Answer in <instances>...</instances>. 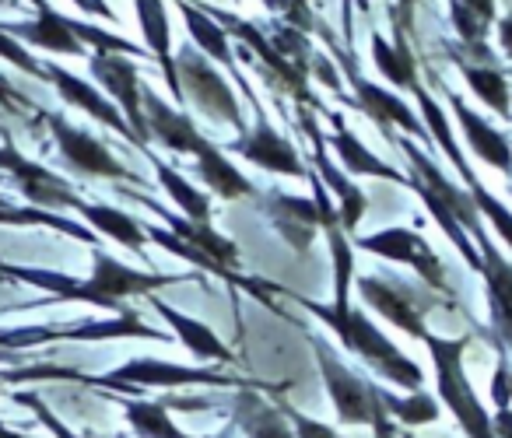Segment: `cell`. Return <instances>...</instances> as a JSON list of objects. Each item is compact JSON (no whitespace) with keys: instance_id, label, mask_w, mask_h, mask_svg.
Returning <instances> with one entry per match:
<instances>
[{"instance_id":"6da1fadb","label":"cell","mask_w":512,"mask_h":438,"mask_svg":"<svg viewBox=\"0 0 512 438\" xmlns=\"http://www.w3.org/2000/svg\"><path fill=\"white\" fill-rule=\"evenodd\" d=\"M278 295L292 298L299 309H306L309 316H316L337 340H341L344 351H351L358 361L372 368L383 382L404 389V393H418L425 389V368L418 365L414 358H407L369 316H365L358 305H351V298H330V302H316V298L295 295V291L281 288Z\"/></svg>"},{"instance_id":"7a4b0ae2","label":"cell","mask_w":512,"mask_h":438,"mask_svg":"<svg viewBox=\"0 0 512 438\" xmlns=\"http://www.w3.org/2000/svg\"><path fill=\"white\" fill-rule=\"evenodd\" d=\"M32 8H36V22H0V32L29 50H46V53H57V57H92V53H123V57H148V50L130 39L116 36V32H106L99 25H88L81 18H67L60 15L57 8H50V0H32Z\"/></svg>"},{"instance_id":"3957f363","label":"cell","mask_w":512,"mask_h":438,"mask_svg":"<svg viewBox=\"0 0 512 438\" xmlns=\"http://www.w3.org/2000/svg\"><path fill=\"white\" fill-rule=\"evenodd\" d=\"M432 354V372H435V400L439 407H446L453 414L456 428L467 438H498L495 424H491L488 407L477 396L474 382L467 375V365H463V354H467L470 337H442V333H432L421 340Z\"/></svg>"},{"instance_id":"277c9868","label":"cell","mask_w":512,"mask_h":438,"mask_svg":"<svg viewBox=\"0 0 512 438\" xmlns=\"http://www.w3.org/2000/svg\"><path fill=\"white\" fill-rule=\"evenodd\" d=\"M81 382L99 389H113V393H144V389H165V393H179V389L204 386V389H246L253 386L249 379H239L235 372H221L211 365H176V361L162 358H130L116 365L106 375H85Z\"/></svg>"},{"instance_id":"5b68a950","label":"cell","mask_w":512,"mask_h":438,"mask_svg":"<svg viewBox=\"0 0 512 438\" xmlns=\"http://www.w3.org/2000/svg\"><path fill=\"white\" fill-rule=\"evenodd\" d=\"M355 288L365 309L383 316L386 323L397 326L400 333H407L411 340L428 337L425 319H428V312L439 305L435 291H428V288L421 291L393 274H362V277H355Z\"/></svg>"},{"instance_id":"8992f818","label":"cell","mask_w":512,"mask_h":438,"mask_svg":"<svg viewBox=\"0 0 512 438\" xmlns=\"http://www.w3.org/2000/svg\"><path fill=\"white\" fill-rule=\"evenodd\" d=\"M176 78H179L183 99H190L193 106H197V113H204L207 120L218 123V127H235V134L246 130V120H242V109H239V99H235L232 85L221 78L218 67H214L193 43L179 46Z\"/></svg>"},{"instance_id":"52a82bcc","label":"cell","mask_w":512,"mask_h":438,"mask_svg":"<svg viewBox=\"0 0 512 438\" xmlns=\"http://www.w3.org/2000/svg\"><path fill=\"white\" fill-rule=\"evenodd\" d=\"M309 347H313V358L320 365V379L327 386V396L337 410V424L344 428H369L372 417L379 410V396H376V382L362 379L355 368H348V361L330 347V340L306 333Z\"/></svg>"},{"instance_id":"ba28073f","label":"cell","mask_w":512,"mask_h":438,"mask_svg":"<svg viewBox=\"0 0 512 438\" xmlns=\"http://www.w3.org/2000/svg\"><path fill=\"white\" fill-rule=\"evenodd\" d=\"M309 183H313V197H288L281 190H271L267 193V204H264V214L278 235L295 249V253H309L313 246L316 232H327V228L341 225L337 221V207L330 200L327 186L320 183L313 169H309Z\"/></svg>"},{"instance_id":"9c48e42d","label":"cell","mask_w":512,"mask_h":438,"mask_svg":"<svg viewBox=\"0 0 512 438\" xmlns=\"http://www.w3.org/2000/svg\"><path fill=\"white\" fill-rule=\"evenodd\" d=\"M351 246L362 249V253H372L379 260H390V263H404L411 267L414 274L421 277L428 291L435 295H449V277H446V263L442 256L428 246V239L414 228L404 225H390V228H379L372 235H355Z\"/></svg>"},{"instance_id":"30bf717a","label":"cell","mask_w":512,"mask_h":438,"mask_svg":"<svg viewBox=\"0 0 512 438\" xmlns=\"http://www.w3.org/2000/svg\"><path fill=\"white\" fill-rule=\"evenodd\" d=\"M193 274H158V270H137V267H127L120 263L116 256H109L106 249L95 246L92 249V291L99 295L102 302V312H123L127 309V298H148V295H158L162 288H172V284H183L190 281Z\"/></svg>"},{"instance_id":"8fae6325","label":"cell","mask_w":512,"mask_h":438,"mask_svg":"<svg viewBox=\"0 0 512 438\" xmlns=\"http://www.w3.org/2000/svg\"><path fill=\"white\" fill-rule=\"evenodd\" d=\"M43 120H46V127H50L53 141H57L60 158H64L74 172H81V176H88V179H109V183L144 186V179L137 176L134 169H127V165H123L95 134L74 127V123L64 120L60 113H43Z\"/></svg>"},{"instance_id":"7c38bea8","label":"cell","mask_w":512,"mask_h":438,"mask_svg":"<svg viewBox=\"0 0 512 438\" xmlns=\"http://www.w3.org/2000/svg\"><path fill=\"white\" fill-rule=\"evenodd\" d=\"M299 127H302V134L309 137V155H313L316 176H320V183L327 186L330 200H334V207H337V221H341V232L355 239L358 225H362L365 211H369V197H365V193L358 190V186L348 179V172H344L341 165H337L334 158H330L327 137H323L320 127H316L313 109H302L299 106Z\"/></svg>"},{"instance_id":"4fadbf2b","label":"cell","mask_w":512,"mask_h":438,"mask_svg":"<svg viewBox=\"0 0 512 438\" xmlns=\"http://www.w3.org/2000/svg\"><path fill=\"white\" fill-rule=\"evenodd\" d=\"M337 57H341V67H344V74H348V81H351V92H355V99H351V102H355V109H362V113L369 116L379 130H383L386 141H390L393 127H397V130H404V134L425 141V148H435L432 137H428V130H425V123H421L418 109L407 106L397 92H386L383 85H376V81L365 78V74L358 71L355 57H344L341 50H337Z\"/></svg>"},{"instance_id":"5bb4252c","label":"cell","mask_w":512,"mask_h":438,"mask_svg":"<svg viewBox=\"0 0 512 438\" xmlns=\"http://www.w3.org/2000/svg\"><path fill=\"white\" fill-rule=\"evenodd\" d=\"M249 102L256 106V123L242 130V134H235L221 151H225V155L246 158L249 165H256V169H264V172H274V176L309 179V165L302 162L299 148H295L285 134H278V127H274V123L264 116V109H260V102L256 99H249Z\"/></svg>"},{"instance_id":"9a60e30c","label":"cell","mask_w":512,"mask_h":438,"mask_svg":"<svg viewBox=\"0 0 512 438\" xmlns=\"http://www.w3.org/2000/svg\"><path fill=\"white\" fill-rule=\"evenodd\" d=\"M0 172L11 176V183L18 186V193H22L32 207H43V211H57V214L78 211L81 200H85L64 176H57V172L46 169V165L25 158L8 137L0 144Z\"/></svg>"},{"instance_id":"2e32d148","label":"cell","mask_w":512,"mask_h":438,"mask_svg":"<svg viewBox=\"0 0 512 438\" xmlns=\"http://www.w3.org/2000/svg\"><path fill=\"white\" fill-rule=\"evenodd\" d=\"M88 74L95 78V85L102 88L109 102L123 113V120L130 123V130L137 134L141 148H151L148 137V120H144L141 106V71H137L134 57H123V53H92L88 57Z\"/></svg>"},{"instance_id":"e0dca14e","label":"cell","mask_w":512,"mask_h":438,"mask_svg":"<svg viewBox=\"0 0 512 438\" xmlns=\"http://www.w3.org/2000/svg\"><path fill=\"white\" fill-rule=\"evenodd\" d=\"M474 246L481 253V281H484V298H488V319L495 344L509 354L512 361V260L498 249V242L484 228L481 235H474Z\"/></svg>"},{"instance_id":"ac0fdd59","label":"cell","mask_w":512,"mask_h":438,"mask_svg":"<svg viewBox=\"0 0 512 438\" xmlns=\"http://www.w3.org/2000/svg\"><path fill=\"white\" fill-rule=\"evenodd\" d=\"M123 197L137 200L141 207H148L151 214H158L162 218V228H169L176 239H183L186 246L200 249V253H207L214 263H221V267L228 270H239V246H235L232 239H225L221 232H214V225H197V221H186L183 214L169 211L165 204H158L155 197H148V193H137V190H127V186H120Z\"/></svg>"},{"instance_id":"d6986e66","label":"cell","mask_w":512,"mask_h":438,"mask_svg":"<svg viewBox=\"0 0 512 438\" xmlns=\"http://www.w3.org/2000/svg\"><path fill=\"white\" fill-rule=\"evenodd\" d=\"M46 78H50V85H53V92L60 95V99L67 102V106H74V109H81V113H88L92 120H99L102 127H109V130H116V134L123 137V141H130L137 151H144L141 148V141H137V134L130 130V123L123 120V113L113 106V102L102 95V88H95L92 81H81L78 74H71L67 67H60V64H46Z\"/></svg>"},{"instance_id":"ffe728a7","label":"cell","mask_w":512,"mask_h":438,"mask_svg":"<svg viewBox=\"0 0 512 438\" xmlns=\"http://www.w3.org/2000/svg\"><path fill=\"white\" fill-rule=\"evenodd\" d=\"M442 92H446L449 109H453L456 123H460L463 141H467L470 155H474L477 162L498 169L502 176H512V141H509V137H505L498 127H491L481 113H474V109H470L467 102L453 92V88H442Z\"/></svg>"},{"instance_id":"44dd1931","label":"cell","mask_w":512,"mask_h":438,"mask_svg":"<svg viewBox=\"0 0 512 438\" xmlns=\"http://www.w3.org/2000/svg\"><path fill=\"white\" fill-rule=\"evenodd\" d=\"M141 106H144V120H148V137L162 144V148H169L172 155H197V148L207 141L183 109L165 102L151 88H141Z\"/></svg>"},{"instance_id":"7402d4cb","label":"cell","mask_w":512,"mask_h":438,"mask_svg":"<svg viewBox=\"0 0 512 438\" xmlns=\"http://www.w3.org/2000/svg\"><path fill=\"white\" fill-rule=\"evenodd\" d=\"M148 302H151V309L169 323L172 337H176L197 361H204V365L207 361H211V365H235V351L207 323H200V319L179 312L176 305H169L162 295H148Z\"/></svg>"},{"instance_id":"603a6c76","label":"cell","mask_w":512,"mask_h":438,"mask_svg":"<svg viewBox=\"0 0 512 438\" xmlns=\"http://www.w3.org/2000/svg\"><path fill=\"white\" fill-rule=\"evenodd\" d=\"M228 424L239 431V438H295L278 403L264 400V393H256V386L232 389V396H228Z\"/></svg>"},{"instance_id":"cb8c5ba5","label":"cell","mask_w":512,"mask_h":438,"mask_svg":"<svg viewBox=\"0 0 512 438\" xmlns=\"http://www.w3.org/2000/svg\"><path fill=\"white\" fill-rule=\"evenodd\" d=\"M155 340V344H169L172 333L148 326L134 309H123L106 319H81L74 326H60L57 340H74V344H99V340Z\"/></svg>"},{"instance_id":"d4e9b609","label":"cell","mask_w":512,"mask_h":438,"mask_svg":"<svg viewBox=\"0 0 512 438\" xmlns=\"http://www.w3.org/2000/svg\"><path fill=\"white\" fill-rule=\"evenodd\" d=\"M134 8H137V25H141V36H144V50H148V57H155V64L162 67L165 88L172 92V99L183 102L179 78H176V53H172V29H169V8H165V0H134Z\"/></svg>"},{"instance_id":"484cf974","label":"cell","mask_w":512,"mask_h":438,"mask_svg":"<svg viewBox=\"0 0 512 438\" xmlns=\"http://www.w3.org/2000/svg\"><path fill=\"white\" fill-rule=\"evenodd\" d=\"M327 120L334 123V134L327 137V148H334L337 162L348 176H372V179H386V183L407 186V176L400 169H393L390 162H383L379 155H372L362 141L348 130L341 113H327Z\"/></svg>"},{"instance_id":"4316f807","label":"cell","mask_w":512,"mask_h":438,"mask_svg":"<svg viewBox=\"0 0 512 438\" xmlns=\"http://www.w3.org/2000/svg\"><path fill=\"white\" fill-rule=\"evenodd\" d=\"M193 162H197L200 183H204L207 190L214 193V197H221V200L260 197V190L253 186V179L242 176V172L235 169L232 158H228L225 151H221L214 141H204V144H200L197 155H193Z\"/></svg>"},{"instance_id":"83f0119b","label":"cell","mask_w":512,"mask_h":438,"mask_svg":"<svg viewBox=\"0 0 512 438\" xmlns=\"http://www.w3.org/2000/svg\"><path fill=\"white\" fill-rule=\"evenodd\" d=\"M449 22H453L463 50L477 57L474 64H498L495 53L484 46L488 29L498 22L495 0H449Z\"/></svg>"},{"instance_id":"f1b7e54d","label":"cell","mask_w":512,"mask_h":438,"mask_svg":"<svg viewBox=\"0 0 512 438\" xmlns=\"http://www.w3.org/2000/svg\"><path fill=\"white\" fill-rule=\"evenodd\" d=\"M176 8H179V15H183V22H186V36H190V43L197 46L207 60H214V64H221L228 74H235V81H239V85H246V81H242L239 64H235L232 39H228V32L221 29L211 15H204L193 0H176Z\"/></svg>"},{"instance_id":"f546056e","label":"cell","mask_w":512,"mask_h":438,"mask_svg":"<svg viewBox=\"0 0 512 438\" xmlns=\"http://www.w3.org/2000/svg\"><path fill=\"white\" fill-rule=\"evenodd\" d=\"M78 214L95 235H106V239L120 242L123 249H130L137 260H148V235H144V225L134 214L109 204H92V200H81Z\"/></svg>"},{"instance_id":"4dcf8cb0","label":"cell","mask_w":512,"mask_h":438,"mask_svg":"<svg viewBox=\"0 0 512 438\" xmlns=\"http://www.w3.org/2000/svg\"><path fill=\"white\" fill-rule=\"evenodd\" d=\"M369 50H372V60H376L379 74H383L393 88H400V92L407 88V92H411V88L421 81L418 78V60H414L411 46H407V32L400 29L397 22H393V43L386 36H379V32H372Z\"/></svg>"},{"instance_id":"1f68e13d","label":"cell","mask_w":512,"mask_h":438,"mask_svg":"<svg viewBox=\"0 0 512 438\" xmlns=\"http://www.w3.org/2000/svg\"><path fill=\"white\" fill-rule=\"evenodd\" d=\"M151 162V169H155L158 176V186H162L165 193H169V200L179 207V214H183L186 221H197V225H211L214 211H211V197H207L204 190H197L193 183H186V176H179L176 169H172L165 158H158L155 151H144Z\"/></svg>"},{"instance_id":"d6a6232c","label":"cell","mask_w":512,"mask_h":438,"mask_svg":"<svg viewBox=\"0 0 512 438\" xmlns=\"http://www.w3.org/2000/svg\"><path fill=\"white\" fill-rule=\"evenodd\" d=\"M456 71L463 74V81H467V88L477 95V99L484 102V106L491 109V113H498L502 120H512V88L509 81H505V71L498 64H474V60L460 57L456 53Z\"/></svg>"},{"instance_id":"836d02e7","label":"cell","mask_w":512,"mask_h":438,"mask_svg":"<svg viewBox=\"0 0 512 438\" xmlns=\"http://www.w3.org/2000/svg\"><path fill=\"white\" fill-rule=\"evenodd\" d=\"M0 225H18V228H53V232H64L71 239L85 242V246H99V235L92 232L88 225L81 221H71L57 211H43V207H15V204H4L0 200Z\"/></svg>"},{"instance_id":"e575fe53","label":"cell","mask_w":512,"mask_h":438,"mask_svg":"<svg viewBox=\"0 0 512 438\" xmlns=\"http://www.w3.org/2000/svg\"><path fill=\"white\" fill-rule=\"evenodd\" d=\"M407 190H414V193H418V197H421V204H425V211L432 214V221H435V225L442 228V232H446V239L453 242L456 249H460L463 263H467V267H470V270H474V274H477V270H481V253H477L474 239H470V235L463 232V225H460V221L453 218V211H449V207L442 204V200L435 197V193L428 190V186L421 183L418 176H407Z\"/></svg>"},{"instance_id":"d590c367","label":"cell","mask_w":512,"mask_h":438,"mask_svg":"<svg viewBox=\"0 0 512 438\" xmlns=\"http://www.w3.org/2000/svg\"><path fill=\"white\" fill-rule=\"evenodd\" d=\"M123 417H127L130 431L137 438H197L186 435L176 421H172L169 407L162 400H141V396H130L123 400Z\"/></svg>"},{"instance_id":"8d00e7d4","label":"cell","mask_w":512,"mask_h":438,"mask_svg":"<svg viewBox=\"0 0 512 438\" xmlns=\"http://www.w3.org/2000/svg\"><path fill=\"white\" fill-rule=\"evenodd\" d=\"M376 393H379V403H383V410L390 414L393 424L425 428V424L439 421V414H442L439 400H432L425 389H418V393H390L386 386H376Z\"/></svg>"},{"instance_id":"74e56055","label":"cell","mask_w":512,"mask_h":438,"mask_svg":"<svg viewBox=\"0 0 512 438\" xmlns=\"http://www.w3.org/2000/svg\"><path fill=\"white\" fill-rule=\"evenodd\" d=\"M491 403H495V414H491L495 435L512 438V361L502 347H498V365L491 375Z\"/></svg>"},{"instance_id":"f35d334b","label":"cell","mask_w":512,"mask_h":438,"mask_svg":"<svg viewBox=\"0 0 512 438\" xmlns=\"http://www.w3.org/2000/svg\"><path fill=\"white\" fill-rule=\"evenodd\" d=\"M0 60H8V64H15L18 71H25L29 78H36V81H43V85H50V78H46V67L39 64L36 57H32L29 50H25L18 39H11V36H4L0 32Z\"/></svg>"},{"instance_id":"ab89813d","label":"cell","mask_w":512,"mask_h":438,"mask_svg":"<svg viewBox=\"0 0 512 438\" xmlns=\"http://www.w3.org/2000/svg\"><path fill=\"white\" fill-rule=\"evenodd\" d=\"M278 410L285 414V421H288V428H292L295 438H341L337 435V428H330V424L302 414V410L292 407V403H278Z\"/></svg>"},{"instance_id":"60d3db41","label":"cell","mask_w":512,"mask_h":438,"mask_svg":"<svg viewBox=\"0 0 512 438\" xmlns=\"http://www.w3.org/2000/svg\"><path fill=\"white\" fill-rule=\"evenodd\" d=\"M11 396H15V403H22V407H29L32 414H36L39 421H43L46 428H50V431H53V435H57V438H81L78 431H71V428H67L64 421H60L57 414H53L50 407H46V400H43V396H39V393H11Z\"/></svg>"},{"instance_id":"b9f144b4","label":"cell","mask_w":512,"mask_h":438,"mask_svg":"<svg viewBox=\"0 0 512 438\" xmlns=\"http://www.w3.org/2000/svg\"><path fill=\"white\" fill-rule=\"evenodd\" d=\"M0 109H4V113H39V109L32 106L22 92H15V85L4 78H0Z\"/></svg>"},{"instance_id":"7bdbcfd3","label":"cell","mask_w":512,"mask_h":438,"mask_svg":"<svg viewBox=\"0 0 512 438\" xmlns=\"http://www.w3.org/2000/svg\"><path fill=\"white\" fill-rule=\"evenodd\" d=\"M418 4H425V0H393L390 18L407 32V36H414V11H418Z\"/></svg>"},{"instance_id":"ee69618b","label":"cell","mask_w":512,"mask_h":438,"mask_svg":"<svg viewBox=\"0 0 512 438\" xmlns=\"http://www.w3.org/2000/svg\"><path fill=\"white\" fill-rule=\"evenodd\" d=\"M369 428H372V435H376V438H397V424L390 421V414L383 410V403H379V410H376V417H372Z\"/></svg>"},{"instance_id":"f6af8a7d","label":"cell","mask_w":512,"mask_h":438,"mask_svg":"<svg viewBox=\"0 0 512 438\" xmlns=\"http://www.w3.org/2000/svg\"><path fill=\"white\" fill-rule=\"evenodd\" d=\"M495 29H498V46H502V53L512 60V11L509 15H498Z\"/></svg>"},{"instance_id":"bcb514c9","label":"cell","mask_w":512,"mask_h":438,"mask_svg":"<svg viewBox=\"0 0 512 438\" xmlns=\"http://www.w3.org/2000/svg\"><path fill=\"white\" fill-rule=\"evenodd\" d=\"M0 365L22 368L25 365V354H18V351H0Z\"/></svg>"},{"instance_id":"7dc6e473","label":"cell","mask_w":512,"mask_h":438,"mask_svg":"<svg viewBox=\"0 0 512 438\" xmlns=\"http://www.w3.org/2000/svg\"><path fill=\"white\" fill-rule=\"evenodd\" d=\"M204 438H239V435H235V428H232V424H228V428L214 431V435H204Z\"/></svg>"},{"instance_id":"c3c4849f","label":"cell","mask_w":512,"mask_h":438,"mask_svg":"<svg viewBox=\"0 0 512 438\" xmlns=\"http://www.w3.org/2000/svg\"><path fill=\"white\" fill-rule=\"evenodd\" d=\"M509 197H512V179H509Z\"/></svg>"},{"instance_id":"681fc988","label":"cell","mask_w":512,"mask_h":438,"mask_svg":"<svg viewBox=\"0 0 512 438\" xmlns=\"http://www.w3.org/2000/svg\"><path fill=\"white\" fill-rule=\"evenodd\" d=\"M0 393H4V386H0Z\"/></svg>"}]
</instances>
